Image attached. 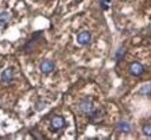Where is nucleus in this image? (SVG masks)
Here are the masks:
<instances>
[{"label":"nucleus","mask_w":151,"mask_h":140,"mask_svg":"<svg viewBox=\"0 0 151 140\" xmlns=\"http://www.w3.org/2000/svg\"><path fill=\"white\" fill-rule=\"evenodd\" d=\"M79 109H80L81 113H84V114L92 115V113L94 111V109H93V102L91 101L89 98H85V100H83L80 102Z\"/></svg>","instance_id":"f257e3e1"},{"label":"nucleus","mask_w":151,"mask_h":140,"mask_svg":"<svg viewBox=\"0 0 151 140\" xmlns=\"http://www.w3.org/2000/svg\"><path fill=\"white\" fill-rule=\"evenodd\" d=\"M64 125H65V119L60 116H56L51 121V126L53 130H60L64 127Z\"/></svg>","instance_id":"f03ea898"},{"label":"nucleus","mask_w":151,"mask_h":140,"mask_svg":"<svg viewBox=\"0 0 151 140\" xmlns=\"http://www.w3.org/2000/svg\"><path fill=\"white\" fill-rule=\"evenodd\" d=\"M91 38L92 37H91V34L88 31H81L77 36V42L81 45H85V44H88L91 42Z\"/></svg>","instance_id":"7ed1b4c3"},{"label":"nucleus","mask_w":151,"mask_h":140,"mask_svg":"<svg viewBox=\"0 0 151 140\" xmlns=\"http://www.w3.org/2000/svg\"><path fill=\"white\" fill-rule=\"evenodd\" d=\"M53 68H55V65H53V63L50 62V60H44V62L40 65V70H41V72H42V73H45V74L52 72Z\"/></svg>","instance_id":"20e7f679"},{"label":"nucleus","mask_w":151,"mask_h":140,"mask_svg":"<svg viewBox=\"0 0 151 140\" xmlns=\"http://www.w3.org/2000/svg\"><path fill=\"white\" fill-rule=\"evenodd\" d=\"M143 71H144L143 65L139 64V63H137V62H135V63H133V64L130 65V72H131L134 75H141V74L143 73Z\"/></svg>","instance_id":"39448f33"},{"label":"nucleus","mask_w":151,"mask_h":140,"mask_svg":"<svg viewBox=\"0 0 151 140\" xmlns=\"http://www.w3.org/2000/svg\"><path fill=\"white\" fill-rule=\"evenodd\" d=\"M14 78V71L13 68H6L3 73H1V80L4 82H9L12 81Z\"/></svg>","instance_id":"423d86ee"},{"label":"nucleus","mask_w":151,"mask_h":140,"mask_svg":"<svg viewBox=\"0 0 151 140\" xmlns=\"http://www.w3.org/2000/svg\"><path fill=\"white\" fill-rule=\"evenodd\" d=\"M117 129L120 130V131H122V132H125V133H128V132H130V125L127 123V122H125V121H121L118 124H117Z\"/></svg>","instance_id":"0eeeda50"},{"label":"nucleus","mask_w":151,"mask_h":140,"mask_svg":"<svg viewBox=\"0 0 151 140\" xmlns=\"http://www.w3.org/2000/svg\"><path fill=\"white\" fill-rule=\"evenodd\" d=\"M11 19V15L8 12H1L0 13V24H6Z\"/></svg>","instance_id":"6e6552de"},{"label":"nucleus","mask_w":151,"mask_h":140,"mask_svg":"<svg viewBox=\"0 0 151 140\" xmlns=\"http://www.w3.org/2000/svg\"><path fill=\"white\" fill-rule=\"evenodd\" d=\"M138 93L142 94V95L150 94L151 93V83H146V85H144L143 87H141L139 90H138Z\"/></svg>","instance_id":"1a4fd4ad"},{"label":"nucleus","mask_w":151,"mask_h":140,"mask_svg":"<svg viewBox=\"0 0 151 140\" xmlns=\"http://www.w3.org/2000/svg\"><path fill=\"white\" fill-rule=\"evenodd\" d=\"M143 133L146 135H151V124H148L143 127Z\"/></svg>","instance_id":"9d476101"},{"label":"nucleus","mask_w":151,"mask_h":140,"mask_svg":"<svg viewBox=\"0 0 151 140\" xmlns=\"http://www.w3.org/2000/svg\"><path fill=\"white\" fill-rule=\"evenodd\" d=\"M123 56H125V49H123V48H121V49L117 51V53H116V59L120 60L121 58L123 57Z\"/></svg>","instance_id":"9b49d317"}]
</instances>
